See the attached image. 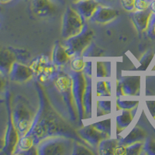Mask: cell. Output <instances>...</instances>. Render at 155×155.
<instances>
[{
  "label": "cell",
  "mask_w": 155,
  "mask_h": 155,
  "mask_svg": "<svg viewBox=\"0 0 155 155\" xmlns=\"http://www.w3.org/2000/svg\"><path fill=\"white\" fill-rule=\"evenodd\" d=\"M80 2H86V1H91V0H79Z\"/></svg>",
  "instance_id": "obj_13"
},
{
  "label": "cell",
  "mask_w": 155,
  "mask_h": 155,
  "mask_svg": "<svg viewBox=\"0 0 155 155\" xmlns=\"http://www.w3.org/2000/svg\"><path fill=\"white\" fill-rule=\"evenodd\" d=\"M1 102H2V99H0V103H1Z\"/></svg>",
  "instance_id": "obj_14"
},
{
  "label": "cell",
  "mask_w": 155,
  "mask_h": 155,
  "mask_svg": "<svg viewBox=\"0 0 155 155\" xmlns=\"http://www.w3.org/2000/svg\"><path fill=\"white\" fill-rule=\"evenodd\" d=\"M149 7H150L151 12H153V13H155V0H153V1L150 2Z\"/></svg>",
  "instance_id": "obj_10"
},
{
  "label": "cell",
  "mask_w": 155,
  "mask_h": 155,
  "mask_svg": "<svg viewBox=\"0 0 155 155\" xmlns=\"http://www.w3.org/2000/svg\"><path fill=\"white\" fill-rule=\"evenodd\" d=\"M15 61V56L12 51L4 48H0V72L9 74L11 66Z\"/></svg>",
  "instance_id": "obj_1"
},
{
  "label": "cell",
  "mask_w": 155,
  "mask_h": 155,
  "mask_svg": "<svg viewBox=\"0 0 155 155\" xmlns=\"http://www.w3.org/2000/svg\"><path fill=\"white\" fill-rule=\"evenodd\" d=\"M11 1H12V0H0V3L6 4V3H8V2H11Z\"/></svg>",
  "instance_id": "obj_11"
},
{
  "label": "cell",
  "mask_w": 155,
  "mask_h": 155,
  "mask_svg": "<svg viewBox=\"0 0 155 155\" xmlns=\"http://www.w3.org/2000/svg\"><path fill=\"white\" fill-rule=\"evenodd\" d=\"M2 73L0 72V93H2L3 91L4 88H5V78Z\"/></svg>",
  "instance_id": "obj_8"
},
{
  "label": "cell",
  "mask_w": 155,
  "mask_h": 155,
  "mask_svg": "<svg viewBox=\"0 0 155 155\" xmlns=\"http://www.w3.org/2000/svg\"><path fill=\"white\" fill-rule=\"evenodd\" d=\"M126 153V148L124 147L120 146L115 149V153L116 154H124Z\"/></svg>",
  "instance_id": "obj_9"
},
{
  "label": "cell",
  "mask_w": 155,
  "mask_h": 155,
  "mask_svg": "<svg viewBox=\"0 0 155 155\" xmlns=\"http://www.w3.org/2000/svg\"><path fill=\"white\" fill-rule=\"evenodd\" d=\"M149 5H150V2H148L147 0H136L134 8L140 12H142V11L147 10Z\"/></svg>",
  "instance_id": "obj_5"
},
{
  "label": "cell",
  "mask_w": 155,
  "mask_h": 155,
  "mask_svg": "<svg viewBox=\"0 0 155 155\" xmlns=\"http://www.w3.org/2000/svg\"><path fill=\"white\" fill-rule=\"evenodd\" d=\"M84 67H85V62L81 58H78L71 62V68L76 71H80L84 68Z\"/></svg>",
  "instance_id": "obj_6"
},
{
  "label": "cell",
  "mask_w": 155,
  "mask_h": 155,
  "mask_svg": "<svg viewBox=\"0 0 155 155\" xmlns=\"http://www.w3.org/2000/svg\"><path fill=\"white\" fill-rule=\"evenodd\" d=\"M33 143H34V141L31 137H23L19 140L18 145L21 150H30L32 147Z\"/></svg>",
  "instance_id": "obj_3"
},
{
  "label": "cell",
  "mask_w": 155,
  "mask_h": 155,
  "mask_svg": "<svg viewBox=\"0 0 155 155\" xmlns=\"http://www.w3.org/2000/svg\"><path fill=\"white\" fill-rule=\"evenodd\" d=\"M153 34L155 35V24H154V26H153Z\"/></svg>",
  "instance_id": "obj_12"
},
{
  "label": "cell",
  "mask_w": 155,
  "mask_h": 155,
  "mask_svg": "<svg viewBox=\"0 0 155 155\" xmlns=\"http://www.w3.org/2000/svg\"><path fill=\"white\" fill-rule=\"evenodd\" d=\"M135 1L136 0H120V2L124 9L127 11H131L132 9H135L134 8Z\"/></svg>",
  "instance_id": "obj_7"
},
{
  "label": "cell",
  "mask_w": 155,
  "mask_h": 155,
  "mask_svg": "<svg viewBox=\"0 0 155 155\" xmlns=\"http://www.w3.org/2000/svg\"><path fill=\"white\" fill-rule=\"evenodd\" d=\"M9 74L11 79L13 81H21L27 79L30 74V71L27 67L14 61L11 66Z\"/></svg>",
  "instance_id": "obj_2"
},
{
  "label": "cell",
  "mask_w": 155,
  "mask_h": 155,
  "mask_svg": "<svg viewBox=\"0 0 155 155\" xmlns=\"http://www.w3.org/2000/svg\"><path fill=\"white\" fill-rule=\"evenodd\" d=\"M56 85L61 91H66L70 85V80L68 77L61 76V77L58 78L56 81Z\"/></svg>",
  "instance_id": "obj_4"
}]
</instances>
